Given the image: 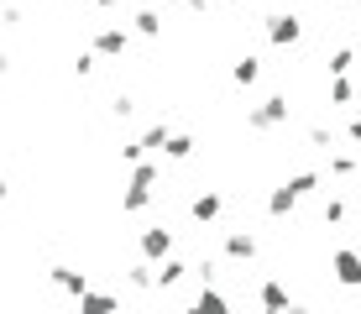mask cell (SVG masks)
<instances>
[{
  "mask_svg": "<svg viewBox=\"0 0 361 314\" xmlns=\"http://www.w3.org/2000/svg\"><path fill=\"white\" fill-rule=\"evenodd\" d=\"M157 183H163V168H157V162H136L126 194H121V210H126V215L147 210V205H152V194H157Z\"/></svg>",
  "mask_w": 361,
  "mask_h": 314,
  "instance_id": "obj_1",
  "label": "cell"
},
{
  "mask_svg": "<svg viewBox=\"0 0 361 314\" xmlns=\"http://www.w3.org/2000/svg\"><path fill=\"white\" fill-rule=\"evenodd\" d=\"M288 116H293L288 95H267L262 105L246 110V126H252V131H278V126H288Z\"/></svg>",
  "mask_w": 361,
  "mask_h": 314,
  "instance_id": "obj_2",
  "label": "cell"
},
{
  "mask_svg": "<svg viewBox=\"0 0 361 314\" xmlns=\"http://www.w3.org/2000/svg\"><path fill=\"white\" fill-rule=\"evenodd\" d=\"M330 278L341 288H361V251L356 246H335L330 251Z\"/></svg>",
  "mask_w": 361,
  "mask_h": 314,
  "instance_id": "obj_3",
  "label": "cell"
},
{
  "mask_svg": "<svg viewBox=\"0 0 361 314\" xmlns=\"http://www.w3.org/2000/svg\"><path fill=\"white\" fill-rule=\"evenodd\" d=\"M298 37H304V21H298L293 11H278V16H267V42H272V47H293Z\"/></svg>",
  "mask_w": 361,
  "mask_h": 314,
  "instance_id": "obj_4",
  "label": "cell"
},
{
  "mask_svg": "<svg viewBox=\"0 0 361 314\" xmlns=\"http://www.w3.org/2000/svg\"><path fill=\"white\" fill-rule=\"evenodd\" d=\"M168 257H173V231L168 225H147L142 231V262L157 267V262H168Z\"/></svg>",
  "mask_w": 361,
  "mask_h": 314,
  "instance_id": "obj_5",
  "label": "cell"
},
{
  "mask_svg": "<svg viewBox=\"0 0 361 314\" xmlns=\"http://www.w3.org/2000/svg\"><path fill=\"white\" fill-rule=\"evenodd\" d=\"M126 47H131V32H126V27H99V32H94V53H99V58H121Z\"/></svg>",
  "mask_w": 361,
  "mask_h": 314,
  "instance_id": "obj_6",
  "label": "cell"
},
{
  "mask_svg": "<svg viewBox=\"0 0 361 314\" xmlns=\"http://www.w3.org/2000/svg\"><path fill=\"white\" fill-rule=\"evenodd\" d=\"M257 298H262V314H288V288H283L278 278H262V288H257Z\"/></svg>",
  "mask_w": 361,
  "mask_h": 314,
  "instance_id": "obj_7",
  "label": "cell"
},
{
  "mask_svg": "<svg viewBox=\"0 0 361 314\" xmlns=\"http://www.w3.org/2000/svg\"><path fill=\"white\" fill-rule=\"evenodd\" d=\"M220 246H226L231 262H252L257 257V236L246 231V225H241V231H226V241H220Z\"/></svg>",
  "mask_w": 361,
  "mask_h": 314,
  "instance_id": "obj_8",
  "label": "cell"
},
{
  "mask_svg": "<svg viewBox=\"0 0 361 314\" xmlns=\"http://www.w3.org/2000/svg\"><path fill=\"white\" fill-rule=\"evenodd\" d=\"M220 210H226V199L215 194V188H204V194H194V205H189V215L199 225H209V220H220Z\"/></svg>",
  "mask_w": 361,
  "mask_h": 314,
  "instance_id": "obj_9",
  "label": "cell"
},
{
  "mask_svg": "<svg viewBox=\"0 0 361 314\" xmlns=\"http://www.w3.org/2000/svg\"><path fill=\"white\" fill-rule=\"evenodd\" d=\"M183 314H231V304H226V294L220 288H199V298Z\"/></svg>",
  "mask_w": 361,
  "mask_h": 314,
  "instance_id": "obj_10",
  "label": "cell"
},
{
  "mask_svg": "<svg viewBox=\"0 0 361 314\" xmlns=\"http://www.w3.org/2000/svg\"><path fill=\"white\" fill-rule=\"evenodd\" d=\"M53 283L63 288L68 298H84V294H90V278H84L79 267H53Z\"/></svg>",
  "mask_w": 361,
  "mask_h": 314,
  "instance_id": "obj_11",
  "label": "cell"
},
{
  "mask_svg": "<svg viewBox=\"0 0 361 314\" xmlns=\"http://www.w3.org/2000/svg\"><path fill=\"white\" fill-rule=\"evenodd\" d=\"M79 314H121V298H116V294H99V288H90V294L79 298Z\"/></svg>",
  "mask_w": 361,
  "mask_h": 314,
  "instance_id": "obj_12",
  "label": "cell"
},
{
  "mask_svg": "<svg viewBox=\"0 0 361 314\" xmlns=\"http://www.w3.org/2000/svg\"><path fill=\"white\" fill-rule=\"evenodd\" d=\"M293 205H298V194H293L288 183H278V188H272V194H267V215H272V220L293 215Z\"/></svg>",
  "mask_w": 361,
  "mask_h": 314,
  "instance_id": "obj_13",
  "label": "cell"
},
{
  "mask_svg": "<svg viewBox=\"0 0 361 314\" xmlns=\"http://www.w3.org/2000/svg\"><path fill=\"white\" fill-rule=\"evenodd\" d=\"M231 79L241 84V90H252V84L262 79V63H257L252 53H246V58H235V63H231Z\"/></svg>",
  "mask_w": 361,
  "mask_h": 314,
  "instance_id": "obj_14",
  "label": "cell"
},
{
  "mask_svg": "<svg viewBox=\"0 0 361 314\" xmlns=\"http://www.w3.org/2000/svg\"><path fill=\"white\" fill-rule=\"evenodd\" d=\"M168 121H152V126H147V131L142 136H136V147H142V152H152V147H168Z\"/></svg>",
  "mask_w": 361,
  "mask_h": 314,
  "instance_id": "obj_15",
  "label": "cell"
},
{
  "mask_svg": "<svg viewBox=\"0 0 361 314\" xmlns=\"http://www.w3.org/2000/svg\"><path fill=\"white\" fill-rule=\"evenodd\" d=\"M131 32H136V37H163V16H157V11H136V16H131Z\"/></svg>",
  "mask_w": 361,
  "mask_h": 314,
  "instance_id": "obj_16",
  "label": "cell"
},
{
  "mask_svg": "<svg viewBox=\"0 0 361 314\" xmlns=\"http://www.w3.org/2000/svg\"><path fill=\"white\" fill-rule=\"evenodd\" d=\"M178 278H189V267H183L178 257H168V262H157V288H173Z\"/></svg>",
  "mask_w": 361,
  "mask_h": 314,
  "instance_id": "obj_17",
  "label": "cell"
},
{
  "mask_svg": "<svg viewBox=\"0 0 361 314\" xmlns=\"http://www.w3.org/2000/svg\"><path fill=\"white\" fill-rule=\"evenodd\" d=\"M126 283H131V288H142V294H147V288H157V267H152V262H136V267L126 272Z\"/></svg>",
  "mask_w": 361,
  "mask_h": 314,
  "instance_id": "obj_18",
  "label": "cell"
},
{
  "mask_svg": "<svg viewBox=\"0 0 361 314\" xmlns=\"http://www.w3.org/2000/svg\"><path fill=\"white\" fill-rule=\"evenodd\" d=\"M351 68H356V47H335V53H330V73H335V79H345Z\"/></svg>",
  "mask_w": 361,
  "mask_h": 314,
  "instance_id": "obj_19",
  "label": "cell"
},
{
  "mask_svg": "<svg viewBox=\"0 0 361 314\" xmlns=\"http://www.w3.org/2000/svg\"><path fill=\"white\" fill-rule=\"evenodd\" d=\"M163 152H168L173 162H183V157H194V136H183V131H173V136H168V147H163Z\"/></svg>",
  "mask_w": 361,
  "mask_h": 314,
  "instance_id": "obj_20",
  "label": "cell"
},
{
  "mask_svg": "<svg viewBox=\"0 0 361 314\" xmlns=\"http://www.w3.org/2000/svg\"><path fill=\"white\" fill-rule=\"evenodd\" d=\"M356 99V84L351 79H330V105H351Z\"/></svg>",
  "mask_w": 361,
  "mask_h": 314,
  "instance_id": "obj_21",
  "label": "cell"
},
{
  "mask_svg": "<svg viewBox=\"0 0 361 314\" xmlns=\"http://www.w3.org/2000/svg\"><path fill=\"white\" fill-rule=\"evenodd\" d=\"M288 188H293L298 199H309V194L319 188V173H293V179H288Z\"/></svg>",
  "mask_w": 361,
  "mask_h": 314,
  "instance_id": "obj_22",
  "label": "cell"
},
{
  "mask_svg": "<svg viewBox=\"0 0 361 314\" xmlns=\"http://www.w3.org/2000/svg\"><path fill=\"white\" fill-rule=\"evenodd\" d=\"M330 173H335V179H351V173H356V157H351V152H330Z\"/></svg>",
  "mask_w": 361,
  "mask_h": 314,
  "instance_id": "obj_23",
  "label": "cell"
},
{
  "mask_svg": "<svg viewBox=\"0 0 361 314\" xmlns=\"http://www.w3.org/2000/svg\"><path fill=\"white\" fill-rule=\"evenodd\" d=\"M309 147H319V152H330V147H335L330 126H309Z\"/></svg>",
  "mask_w": 361,
  "mask_h": 314,
  "instance_id": "obj_24",
  "label": "cell"
},
{
  "mask_svg": "<svg viewBox=\"0 0 361 314\" xmlns=\"http://www.w3.org/2000/svg\"><path fill=\"white\" fill-rule=\"evenodd\" d=\"M110 116L131 121V116H136V99H131V95H116V99H110Z\"/></svg>",
  "mask_w": 361,
  "mask_h": 314,
  "instance_id": "obj_25",
  "label": "cell"
},
{
  "mask_svg": "<svg viewBox=\"0 0 361 314\" xmlns=\"http://www.w3.org/2000/svg\"><path fill=\"white\" fill-rule=\"evenodd\" d=\"M319 215H325L330 225H335V220H345V199H325V210H319Z\"/></svg>",
  "mask_w": 361,
  "mask_h": 314,
  "instance_id": "obj_26",
  "label": "cell"
},
{
  "mask_svg": "<svg viewBox=\"0 0 361 314\" xmlns=\"http://www.w3.org/2000/svg\"><path fill=\"white\" fill-rule=\"evenodd\" d=\"M94 63H99V53L90 47V53H79V58H73V73H94Z\"/></svg>",
  "mask_w": 361,
  "mask_h": 314,
  "instance_id": "obj_27",
  "label": "cell"
},
{
  "mask_svg": "<svg viewBox=\"0 0 361 314\" xmlns=\"http://www.w3.org/2000/svg\"><path fill=\"white\" fill-rule=\"evenodd\" d=\"M21 21H27V16H21V6H0V27H21Z\"/></svg>",
  "mask_w": 361,
  "mask_h": 314,
  "instance_id": "obj_28",
  "label": "cell"
},
{
  "mask_svg": "<svg viewBox=\"0 0 361 314\" xmlns=\"http://www.w3.org/2000/svg\"><path fill=\"white\" fill-rule=\"evenodd\" d=\"M345 142H351V147H361V116H356L351 126H345Z\"/></svg>",
  "mask_w": 361,
  "mask_h": 314,
  "instance_id": "obj_29",
  "label": "cell"
},
{
  "mask_svg": "<svg viewBox=\"0 0 361 314\" xmlns=\"http://www.w3.org/2000/svg\"><path fill=\"white\" fill-rule=\"evenodd\" d=\"M94 6H99V11H116V6H121V0H94Z\"/></svg>",
  "mask_w": 361,
  "mask_h": 314,
  "instance_id": "obj_30",
  "label": "cell"
},
{
  "mask_svg": "<svg viewBox=\"0 0 361 314\" xmlns=\"http://www.w3.org/2000/svg\"><path fill=\"white\" fill-rule=\"evenodd\" d=\"M11 194V183H6V173H0V199H6Z\"/></svg>",
  "mask_w": 361,
  "mask_h": 314,
  "instance_id": "obj_31",
  "label": "cell"
},
{
  "mask_svg": "<svg viewBox=\"0 0 361 314\" xmlns=\"http://www.w3.org/2000/svg\"><path fill=\"white\" fill-rule=\"evenodd\" d=\"M288 314H309V309H304V304H288Z\"/></svg>",
  "mask_w": 361,
  "mask_h": 314,
  "instance_id": "obj_32",
  "label": "cell"
},
{
  "mask_svg": "<svg viewBox=\"0 0 361 314\" xmlns=\"http://www.w3.org/2000/svg\"><path fill=\"white\" fill-rule=\"evenodd\" d=\"M6 68H11V58H6V53H0V73H6Z\"/></svg>",
  "mask_w": 361,
  "mask_h": 314,
  "instance_id": "obj_33",
  "label": "cell"
},
{
  "mask_svg": "<svg viewBox=\"0 0 361 314\" xmlns=\"http://www.w3.org/2000/svg\"><path fill=\"white\" fill-rule=\"evenodd\" d=\"M356 6H361V0H356Z\"/></svg>",
  "mask_w": 361,
  "mask_h": 314,
  "instance_id": "obj_34",
  "label": "cell"
},
{
  "mask_svg": "<svg viewBox=\"0 0 361 314\" xmlns=\"http://www.w3.org/2000/svg\"><path fill=\"white\" fill-rule=\"evenodd\" d=\"M356 110H361V105H356Z\"/></svg>",
  "mask_w": 361,
  "mask_h": 314,
  "instance_id": "obj_35",
  "label": "cell"
}]
</instances>
